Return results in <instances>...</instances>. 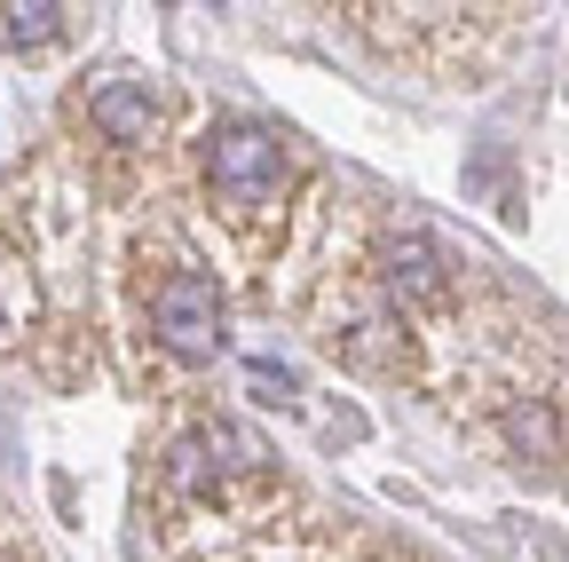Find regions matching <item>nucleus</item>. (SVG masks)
I'll return each mask as SVG.
<instances>
[{
	"label": "nucleus",
	"mask_w": 569,
	"mask_h": 562,
	"mask_svg": "<svg viewBox=\"0 0 569 562\" xmlns=\"http://www.w3.org/2000/svg\"><path fill=\"white\" fill-rule=\"evenodd\" d=\"M206 183H213V198L230 206V215H261V206L277 198V183H284V144L269 127H222L206 144Z\"/></svg>",
	"instance_id": "nucleus-1"
},
{
	"label": "nucleus",
	"mask_w": 569,
	"mask_h": 562,
	"mask_svg": "<svg viewBox=\"0 0 569 562\" xmlns=\"http://www.w3.org/2000/svg\"><path fill=\"white\" fill-rule=\"evenodd\" d=\"M151 333L174 348V357H213L230 333H222V286L198 269H174L159 277V294H151Z\"/></svg>",
	"instance_id": "nucleus-2"
},
{
	"label": "nucleus",
	"mask_w": 569,
	"mask_h": 562,
	"mask_svg": "<svg viewBox=\"0 0 569 562\" xmlns=\"http://www.w3.org/2000/svg\"><path fill=\"white\" fill-rule=\"evenodd\" d=\"M88 119L111 135V144H151V127H159V103L142 80H96L88 88Z\"/></svg>",
	"instance_id": "nucleus-3"
},
{
	"label": "nucleus",
	"mask_w": 569,
	"mask_h": 562,
	"mask_svg": "<svg viewBox=\"0 0 569 562\" xmlns=\"http://www.w3.org/2000/svg\"><path fill=\"white\" fill-rule=\"evenodd\" d=\"M498 428H507V444H515V460H538V467H553L569 444H561V412L546 404V396H515L507 404V420H498Z\"/></svg>",
	"instance_id": "nucleus-4"
},
{
	"label": "nucleus",
	"mask_w": 569,
	"mask_h": 562,
	"mask_svg": "<svg viewBox=\"0 0 569 562\" xmlns=\"http://www.w3.org/2000/svg\"><path fill=\"white\" fill-rule=\"evenodd\" d=\"M380 262H388V286H403V294H443V246L427 238V230H396Z\"/></svg>",
	"instance_id": "nucleus-5"
},
{
	"label": "nucleus",
	"mask_w": 569,
	"mask_h": 562,
	"mask_svg": "<svg viewBox=\"0 0 569 562\" xmlns=\"http://www.w3.org/2000/svg\"><path fill=\"white\" fill-rule=\"evenodd\" d=\"M63 17H71V9H56V0H24V9H0V40H9V48H48V40L63 32Z\"/></svg>",
	"instance_id": "nucleus-6"
},
{
	"label": "nucleus",
	"mask_w": 569,
	"mask_h": 562,
	"mask_svg": "<svg viewBox=\"0 0 569 562\" xmlns=\"http://www.w3.org/2000/svg\"><path fill=\"white\" fill-rule=\"evenodd\" d=\"M246 381H253V388H261L269 404H293V373H277V365H253Z\"/></svg>",
	"instance_id": "nucleus-7"
}]
</instances>
